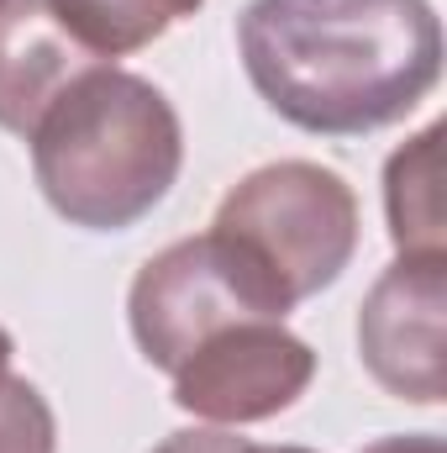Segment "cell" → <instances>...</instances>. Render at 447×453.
Masks as SVG:
<instances>
[{
	"label": "cell",
	"instance_id": "cell-9",
	"mask_svg": "<svg viewBox=\"0 0 447 453\" xmlns=\"http://www.w3.org/2000/svg\"><path fill=\"white\" fill-rule=\"evenodd\" d=\"M48 5L95 58H121L158 42L174 21L195 16L206 0H48Z\"/></svg>",
	"mask_w": 447,
	"mask_h": 453
},
{
	"label": "cell",
	"instance_id": "cell-15",
	"mask_svg": "<svg viewBox=\"0 0 447 453\" xmlns=\"http://www.w3.org/2000/svg\"><path fill=\"white\" fill-rule=\"evenodd\" d=\"M0 5H5V0H0Z\"/></svg>",
	"mask_w": 447,
	"mask_h": 453
},
{
	"label": "cell",
	"instance_id": "cell-8",
	"mask_svg": "<svg viewBox=\"0 0 447 453\" xmlns=\"http://www.w3.org/2000/svg\"><path fill=\"white\" fill-rule=\"evenodd\" d=\"M384 217L400 253H447L443 217V121L416 132L384 164Z\"/></svg>",
	"mask_w": 447,
	"mask_h": 453
},
{
	"label": "cell",
	"instance_id": "cell-1",
	"mask_svg": "<svg viewBox=\"0 0 447 453\" xmlns=\"http://www.w3.org/2000/svg\"><path fill=\"white\" fill-rule=\"evenodd\" d=\"M237 48L263 106L316 137L395 127L443 80L432 0H253Z\"/></svg>",
	"mask_w": 447,
	"mask_h": 453
},
{
	"label": "cell",
	"instance_id": "cell-3",
	"mask_svg": "<svg viewBox=\"0 0 447 453\" xmlns=\"http://www.w3.org/2000/svg\"><path fill=\"white\" fill-rule=\"evenodd\" d=\"M211 237L231 253L269 317H290L300 301L342 280L358 253V196L311 158H279L237 180L216 206Z\"/></svg>",
	"mask_w": 447,
	"mask_h": 453
},
{
	"label": "cell",
	"instance_id": "cell-13",
	"mask_svg": "<svg viewBox=\"0 0 447 453\" xmlns=\"http://www.w3.org/2000/svg\"><path fill=\"white\" fill-rule=\"evenodd\" d=\"M11 353H16V342H11V333L0 327V380L11 374Z\"/></svg>",
	"mask_w": 447,
	"mask_h": 453
},
{
	"label": "cell",
	"instance_id": "cell-4",
	"mask_svg": "<svg viewBox=\"0 0 447 453\" xmlns=\"http://www.w3.org/2000/svg\"><path fill=\"white\" fill-rule=\"evenodd\" d=\"M126 322L142 358L163 374H174L206 338L237 322H279L258 301V290L242 280L222 242L211 232L179 237L163 253H153L126 296Z\"/></svg>",
	"mask_w": 447,
	"mask_h": 453
},
{
	"label": "cell",
	"instance_id": "cell-10",
	"mask_svg": "<svg viewBox=\"0 0 447 453\" xmlns=\"http://www.w3.org/2000/svg\"><path fill=\"white\" fill-rule=\"evenodd\" d=\"M0 453H58V417L32 380H0Z\"/></svg>",
	"mask_w": 447,
	"mask_h": 453
},
{
	"label": "cell",
	"instance_id": "cell-6",
	"mask_svg": "<svg viewBox=\"0 0 447 453\" xmlns=\"http://www.w3.org/2000/svg\"><path fill=\"white\" fill-rule=\"evenodd\" d=\"M447 253H400L358 311V353L379 390L411 406H443Z\"/></svg>",
	"mask_w": 447,
	"mask_h": 453
},
{
	"label": "cell",
	"instance_id": "cell-5",
	"mask_svg": "<svg viewBox=\"0 0 447 453\" xmlns=\"http://www.w3.org/2000/svg\"><path fill=\"white\" fill-rule=\"evenodd\" d=\"M311 380L316 353L306 338L284 322H237L174 369V406L211 427H247L290 411Z\"/></svg>",
	"mask_w": 447,
	"mask_h": 453
},
{
	"label": "cell",
	"instance_id": "cell-11",
	"mask_svg": "<svg viewBox=\"0 0 447 453\" xmlns=\"http://www.w3.org/2000/svg\"><path fill=\"white\" fill-rule=\"evenodd\" d=\"M153 453H263V449L226 433V427H185V433H169Z\"/></svg>",
	"mask_w": 447,
	"mask_h": 453
},
{
	"label": "cell",
	"instance_id": "cell-14",
	"mask_svg": "<svg viewBox=\"0 0 447 453\" xmlns=\"http://www.w3.org/2000/svg\"><path fill=\"white\" fill-rule=\"evenodd\" d=\"M263 453H311V449H263Z\"/></svg>",
	"mask_w": 447,
	"mask_h": 453
},
{
	"label": "cell",
	"instance_id": "cell-2",
	"mask_svg": "<svg viewBox=\"0 0 447 453\" xmlns=\"http://www.w3.org/2000/svg\"><path fill=\"white\" fill-rule=\"evenodd\" d=\"M32 174L48 206L85 232L142 222L179 180L185 127L169 96L111 64L80 74L32 127Z\"/></svg>",
	"mask_w": 447,
	"mask_h": 453
},
{
	"label": "cell",
	"instance_id": "cell-12",
	"mask_svg": "<svg viewBox=\"0 0 447 453\" xmlns=\"http://www.w3.org/2000/svg\"><path fill=\"white\" fill-rule=\"evenodd\" d=\"M363 453H447L437 433H411V438H379L368 443Z\"/></svg>",
	"mask_w": 447,
	"mask_h": 453
},
{
	"label": "cell",
	"instance_id": "cell-7",
	"mask_svg": "<svg viewBox=\"0 0 447 453\" xmlns=\"http://www.w3.org/2000/svg\"><path fill=\"white\" fill-rule=\"evenodd\" d=\"M95 58L48 0H5L0 5V132L32 137L42 111L90 74Z\"/></svg>",
	"mask_w": 447,
	"mask_h": 453
}]
</instances>
